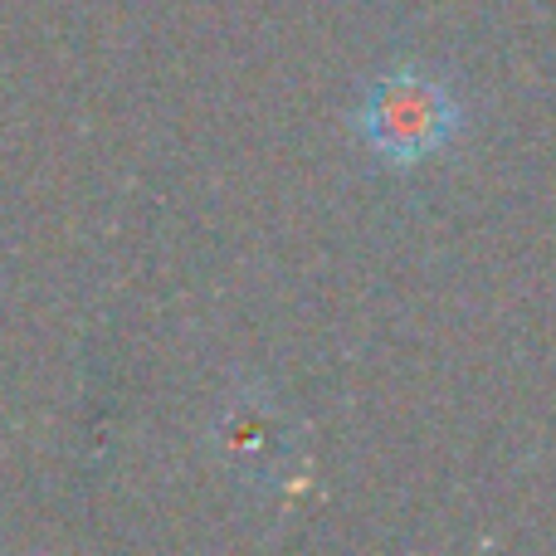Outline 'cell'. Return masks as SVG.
I'll list each match as a JSON object with an SVG mask.
<instances>
[{
  "label": "cell",
  "mask_w": 556,
  "mask_h": 556,
  "mask_svg": "<svg viewBox=\"0 0 556 556\" xmlns=\"http://www.w3.org/2000/svg\"><path fill=\"white\" fill-rule=\"evenodd\" d=\"M459 127L450 88L420 68H395L381 84H371L362 108V137L376 156L395 166H410L434 156Z\"/></svg>",
  "instance_id": "cell-1"
}]
</instances>
